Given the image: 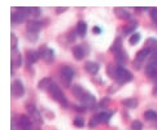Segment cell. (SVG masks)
Listing matches in <instances>:
<instances>
[{
  "mask_svg": "<svg viewBox=\"0 0 157 130\" xmlns=\"http://www.w3.org/2000/svg\"><path fill=\"white\" fill-rule=\"evenodd\" d=\"M44 23L42 21L36 20H29L27 21L26 30L27 37L31 42H35L38 37V32L41 29Z\"/></svg>",
  "mask_w": 157,
  "mask_h": 130,
  "instance_id": "cell-1",
  "label": "cell"
},
{
  "mask_svg": "<svg viewBox=\"0 0 157 130\" xmlns=\"http://www.w3.org/2000/svg\"><path fill=\"white\" fill-rule=\"evenodd\" d=\"M60 82L62 86L65 88H68L70 86L71 79L75 75V71L70 66L64 65L60 68Z\"/></svg>",
  "mask_w": 157,
  "mask_h": 130,
  "instance_id": "cell-2",
  "label": "cell"
},
{
  "mask_svg": "<svg viewBox=\"0 0 157 130\" xmlns=\"http://www.w3.org/2000/svg\"><path fill=\"white\" fill-rule=\"evenodd\" d=\"M49 93L54 100L60 102L64 107L67 106L68 102H67L66 96L57 84L55 83L52 84L49 89Z\"/></svg>",
  "mask_w": 157,
  "mask_h": 130,
  "instance_id": "cell-3",
  "label": "cell"
},
{
  "mask_svg": "<svg viewBox=\"0 0 157 130\" xmlns=\"http://www.w3.org/2000/svg\"><path fill=\"white\" fill-rule=\"evenodd\" d=\"M116 81L120 86L125 84V83L129 82L133 79V74L123 66H119L117 67L116 71Z\"/></svg>",
  "mask_w": 157,
  "mask_h": 130,
  "instance_id": "cell-4",
  "label": "cell"
},
{
  "mask_svg": "<svg viewBox=\"0 0 157 130\" xmlns=\"http://www.w3.org/2000/svg\"><path fill=\"white\" fill-rule=\"evenodd\" d=\"M29 14V7H17V10L11 14V21L16 24H22Z\"/></svg>",
  "mask_w": 157,
  "mask_h": 130,
  "instance_id": "cell-5",
  "label": "cell"
},
{
  "mask_svg": "<svg viewBox=\"0 0 157 130\" xmlns=\"http://www.w3.org/2000/svg\"><path fill=\"white\" fill-rule=\"evenodd\" d=\"M38 52L40 54V57L48 64H51L54 60L53 50L49 48L45 45H42L39 47Z\"/></svg>",
  "mask_w": 157,
  "mask_h": 130,
  "instance_id": "cell-6",
  "label": "cell"
},
{
  "mask_svg": "<svg viewBox=\"0 0 157 130\" xmlns=\"http://www.w3.org/2000/svg\"><path fill=\"white\" fill-rule=\"evenodd\" d=\"M112 117V114L109 112H101L94 117L89 121L88 125L90 128L96 127L100 123L108 122Z\"/></svg>",
  "mask_w": 157,
  "mask_h": 130,
  "instance_id": "cell-7",
  "label": "cell"
},
{
  "mask_svg": "<svg viewBox=\"0 0 157 130\" xmlns=\"http://www.w3.org/2000/svg\"><path fill=\"white\" fill-rule=\"evenodd\" d=\"M10 92L11 95L14 97H21L22 96L24 95L25 92L24 87L22 82L18 80H14L12 84H11Z\"/></svg>",
  "mask_w": 157,
  "mask_h": 130,
  "instance_id": "cell-8",
  "label": "cell"
},
{
  "mask_svg": "<svg viewBox=\"0 0 157 130\" xmlns=\"http://www.w3.org/2000/svg\"><path fill=\"white\" fill-rule=\"evenodd\" d=\"M80 100L82 107L85 109H92L96 104V97L91 93L87 92L84 94Z\"/></svg>",
  "mask_w": 157,
  "mask_h": 130,
  "instance_id": "cell-9",
  "label": "cell"
},
{
  "mask_svg": "<svg viewBox=\"0 0 157 130\" xmlns=\"http://www.w3.org/2000/svg\"><path fill=\"white\" fill-rule=\"evenodd\" d=\"M25 108H26L27 112L29 113V115H31V117L35 121H36L38 123H41V124L43 122L42 118L40 113V112L38 111V110L36 109V107L34 105L31 104H29L25 106Z\"/></svg>",
  "mask_w": 157,
  "mask_h": 130,
  "instance_id": "cell-10",
  "label": "cell"
},
{
  "mask_svg": "<svg viewBox=\"0 0 157 130\" xmlns=\"http://www.w3.org/2000/svg\"><path fill=\"white\" fill-rule=\"evenodd\" d=\"M40 57L38 51L34 50H27L25 52V61L27 65H31L32 64L36 63Z\"/></svg>",
  "mask_w": 157,
  "mask_h": 130,
  "instance_id": "cell-11",
  "label": "cell"
},
{
  "mask_svg": "<svg viewBox=\"0 0 157 130\" xmlns=\"http://www.w3.org/2000/svg\"><path fill=\"white\" fill-rule=\"evenodd\" d=\"M100 65L97 62L87 61L85 64V69L86 71L92 76H96L99 70Z\"/></svg>",
  "mask_w": 157,
  "mask_h": 130,
  "instance_id": "cell-12",
  "label": "cell"
},
{
  "mask_svg": "<svg viewBox=\"0 0 157 130\" xmlns=\"http://www.w3.org/2000/svg\"><path fill=\"white\" fill-rule=\"evenodd\" d=\"M151 53V50L147 48H144L143 49L140 50V51L136 54V59L134 62V65L136 67H140L142 61L144 60V59L149 56Z\"/></svg>",
  "mask_w": 157,
  "mask_h": 130,
  "instance_id": "cell-13",
  "label": "cell"
},
{
  "mask_svg": "<svg viewBox=\"0 0 157 130\" xmlns=\"http://www.w3.org/2000/svg\"><path fill=\"white\" fill-rule=\"evenodd\" d=\"M145 73L147 76L155 78L157 75V61H149L145 67Z\"/></svg>",
  "mask_w": 157,
  "mask_h": 130,
  "instance_id": "cell-14",
  "label": "cell"
},
{
  "mask_svg": "<svg viewBox=\"0 0 157 130\" xmlns=\"http://www.w3.org/2000/svg\"><path fill=\"white\" fill-rule=\"evenodd\" d=\"M18 125L22 130H32V123L26 115H21L18 121Z\"/></svg>",
  "mask_w": 157,
  "mask_h": 130,
  "instance_id": "cell-15",
  "label": "cell"
},
{
  "mask_svg": "<svg viewBox=\"0 0 157 130\" xmlns=\"http://www.w3.org/2000/svg\"><path fill=\"white\" fill-rule=\"evenodd\" d=\"M122 46H123L122 38L121 37H117L115 39V40L114 41L113 45H112L110 47L111 51L113 53V54L116 56H118L123 51L122 49Z\"/></svg>",
  "mask_w": 157,
  "mask_h": 130,
  "instance_id": "cell-16",
  "label": "cell"
},
{
  "mask_svg": "<svg viewBox=\"0 0 157 130\" xmlns=\"http://www.w3.org/2000/svg\"><path fill=\"white\" fill-rule=\"evenodd\" d=\"M113 12L116 18L120 20H129L131 18V14L121 7H114Z\"/></svg>",
  "mask_w": 157,
  "mask_h": 130,
  "instance_id": "cell-17",
  "label": "cell"
},
{
  "mask_svg": "<svg viewBox=\"0 0 157 130\" xmlns=\"http://www.w3.org/2000/svg\"><path fill=\"white\" fill-rule=\"evenodd\" d=\"M22 63V58L21 54L17 50H13L11 53V65L14 67H20Z\"/></svg>",
  "mask_w": 157,
  "mask_h": 130,
  "instance_id": "cell-18",
  "label": "cell"
},
{
  "mask_svg": "<svg viewBox=\"0 0 157 130\" xmlns=\"http://www.w3.org/2000/svg\"><path fill=\"white\" fill-rule=\"evenodd\" d=\"M53 84L51 77H45L38 82V88L42 91H49V87Z\"/></svg>",
  "mask_w": 157,
  "mask_h": 130,
  "instance_id": "cell-19",
  "label": "cell"
},
{
  "mask_svg": "<svg viewBox=\"0 0 157 130\" xmlns=\"http://www.w3.org/2000/svg\"><path fill=\"white\" fill-rule=\"evenodd\" d=\"M71 52L74 58L78 61L81 60L85 56V50L78 45H76V46L72 47Z\"/></svg>",
  "mask_w": 157,
  "mask_h": 130,
  "instance_id": "cell-20",
  "label": "cell"
},
{
  "mask_svg": "<svg viewBox=\"0 0 157 130\" xmlns=\"http://www.w3.org/2000/svg\"><path fill=\"white\" fill-rule=\"evenodd\" d=\"M137 27H138V22L134 20H131L123 27L122 31L126 35H129V34L132 33V32L135 31Z\"/></svg>",
  "mask_w": 157,
  "mask_h": 130,
  "instance_id": "cell-21",
  "label": "cell"
},
{
  "mask_svg": "<svg viewBox=\"0 0 157 130\" xmlns=\"http://www.w3.org/2000/svg\"><path fill=\"white\" fill-rule=\"evenodd\" d=\"M87 31V25L85 21L80 20L77 25V32L81 38L85 37Z\"/></svg>",
  "mask_w": 157,
  "mask_h": 130,
  "instance_id": "cell-22",
  "label": "cell"
},
{
  "mask_svg": "<svg viewBox=\"0 0 157 130\" xmlns=\"http://www.w3.org/2000/svg\"><path fill=\"white\" fill-rule=\"evenodd\" d=\"M121 104L128 108H136L138 104V101L136 98H128L121 100Z\"/></svg>",
  "mask_w": 157,
  "mask_h": 130,
  "instance_id": "cell-23",
  "label": "cell"
},
{
  "mask_svg": "<svg viewBox=\"0 0 157 130\" xmlns=\"http://www.w3.org/2000/svg\"><path fill=\"white\" fill-rule=\"evenodd\" d=\"M151 50V52H155L157 50V39L153 38H149L146 39L145 42V47Z\"/></svg>",
  "mask_w": 157,
  "mask_h": 130,
  "instance_id": "cell-24",
  "label": "cell"
},
{
  "mask_svg": "<svg viewBox=\"0 0 157 130\" xmlns=\"http://www.w3.org/2000/svg\"><path fill=\"white\" fill-rule=\"evenodd\" d=\"M71 93L73 95L75 96L76 98H79L81 100L84 94L86 92L84 91V89L81 86H78V85H74L71 87Z\"/></svg>",
  "mask_w": 157,
  "mask_h": 130,
  "instance_id": "cell-25",
  "label": "cell"
},
{
  "mask_svg": "<svg viewBox=\"0 0 157 130\" xmlns=\"http://www.w3.org/2000/svg\"><path fill=\"white\" fill-rule=\"evenodd\" d=\"M144 118L149 122H157V112L153 110H147L144 114Z\"/></svg>",
  "mask_w": 157,
  "mask_h": 130,
  "instance_id": "cell-26",
  "label": "cell"
},
{
  "mask_svg": "<svg viewBox=\"0 0 157 130\" xmlns=\"http://www.w3.org/2000/svg\"><path fill=\"white\" fill-rule=\"evenodd\" d=\"M116 71L117 68H116L113 64L110 63L106 66V72L110 78L113 79L114 78H116Z\"/></svg>",
  "mask_w": 157,
  "mask_h": 130,
  "instance_id": "cell-27",
  "label": "cell"
},
{
  "mask_svg": "<svg viewBox=\"0 0 157 130\" xmlns=\"http://www.w3.org/2000/svg\"><path fill=\"white\" fill-rule=\"evenodd\" d=\"M140 39H141V35L139 33H135L132 35L128 39V42L131 45V46H135V45L138 44Z\"/></svg>",
  "mask_w": 157,
  "mask_h": 130,
  "instance_id": "cell-28",
  "label": "cell"
},
{
  "mask_svg": "<svg viewBox=\"0 0 157 130\" xmlns=\"http://www.w3.org/2000/svg\"><path fill=\"white\" fill-rule=\"evenodd\" d=\"M131 129L132 130H142L143 124L138 120H134L131 124Z\"/></svg>",
  "mask_w": 157,
  "mask_h": 130,
  "instance_id": "cell-29",
  "label": "cell"
},
{
  "mask_svg": "<svg viewBox=\"0 0 157 130\" xmlns=\"http://www.w3.org/2000/svg\"><path fill=\"white\" fill-rule=\"evenodd\" d=\"M30 10V14L33 16L35 18H38L41 14V10L39 7H29Z\"/></svg>",
  "mask_w": 157,
  "mask_h": 130,
  "instance_id": "cell-30",
  "label": "cell"
},
{
  "mask_svg": "<svg viewBox=\"0 0 157 130\" xmlns=\"http://www.w3.org/2000/svg\"><path fill=\"white\" fill-rule=\"evenodd\" d=\"M74 124L77 128H83L85 126V121L81 117H76L74 121Z\"/></svg>",
  "mask_w": 157,
  "mask_h": 130,
  "instance_id": "cell-31",
  "label": "cell"
},
{
  "mask_svg": "<svg viewBox=\"0 0 157 130\" xmlns=\"http://www.w3.org/2000/svg\"><path fill=\"white\" fill-rule=\"evenodd\" d=\"M10 45H11V50H15L16 49V47L18 46V38L14 35V34L11 33L10 36Z\"/></svg>",
  "mask_w": 157,
  "mask_h": 130,
  "instance_id": "cell-32",
  "label": "cell"
},
{
  "mask_svg": "<svg viewBox=\"0 0 157 130\" xmlns=\"http://www.w3.org/2000/svg\"><path fill=\"white\" fill-rule=\"evenodd\" d=\"M76 34H77L76 32L74 31H71L69 32L68 35H66L67 40H68L70 43L74 42L75 40V38H76Z\"/></svg>",
  "mask_w": 157,
  "mask_h": 130,
  "instance_id": "cell-33",
  "label": "cell"
},
{
  "mask_svg": "<svg viewBox=\"0 0 157 130\" xmlns=\"http://www.w3.org/2000/svg\"><path fill=\"white\" fill-rule=\"evenodd\" d=\"M110 99L109 97H105L101 100L99 105L100 107H101L102 108H105V107H107L110 103Z\"/></svg>",
  "mask_w": 157,
  "mask_h": 130,
  "instance_id": "cell-34",
  "label": "cell"
},
{
  "mask_svg": "<svg viewBox=\"0 0 157 130\" xmlns=\"http://www.w3.org/2000/svg\"><path fill=\"white\" fill-rule=\"evenodd\" d=\"M69 9V7H56L55 9V12L57 14H61L64 13L65 11H66Z\"/></svg>",
  "mask_w": 157,
  "mask_h": 130,
  "instance_id": "cell-35",
  "label": "cell"
},
{
  "mask_svg": "<svg viewBox=\"0 0 157 130\" xmlns=\"http://www.w3.org/2000/svg\"><path fill=\"white\" fill-rule=\"evenodd\" d=\"M151 16L152 18L153 21L155 24H157V9H155L151 10Z\"/></svg>",
  "mask_w": 157,
  "mask_h": 130,
  "instance_id": "cell-36",
  "label": "cell"
},
{
  "mask_svg": "<svg viewBox=\"0 0 157 130\" xmlns=\"http://www.w3.org/2000/svg\"><path fill=\"white\" fill-rule=\"evenodd\" d=\"M92 32L94 35H100L101 33V28L98 26H94L92 28Z\"/></svg>",
  "mask_w": 157,
  "mask_h": 130,
  "instance_id": "cell-37",
  "label": "cell"
},
{
  "mask_svg": "<svg viewBox=\"0 0 157 130\" xmlns=\"http://www.w3.org/2000/svg\"><path fill=\"white\" fill-rule=\"evenodd\" d=\"M74 109L78 111V112H81V113H82V112H85L86 111V109L85 108V107H82V106H74Z\"/></svg>",
  "mask_w": 157,
  "mask_h": 130,
  "instance_id": "cell-38",
  "label": "cell"
},
{
  "mask_svg": "<svg viewBox=\"0 0 157 130\" xmlns=\"http://www.w3.org/2000/svg\"><path fill=\"white\" fill-rule=\"evenodd\" d=\"M153 78H154V82H155V87L154 88V90H153V94L155 96L157 97V75Z\"/></svg>",
  "mask_w": 157,
  "mask_h": 130,
  "instance_id": "cell-39",
  "label": "cell"
},
{
  "mask_svg": "<svg viewBox=\"0 0 157 130\" xmlns=\"http://www.w3.org/2000/svg\"><path fill=\"white\" fill-rule=\"evenodd\" d=\"M149 61H157V50L153 53L149 59Z\"/></svg>",
  "mask_w": 157,
  "mask_h": 130,
  "instance_id": "cell-40",
  "label": "cell"
}]
</instances>
